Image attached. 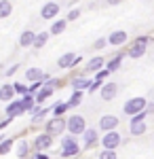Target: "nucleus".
<instances>
[{"instance_id":"4be33fe9","label":"nucleus","mask_w":154,"mask_h":159,"mask_svg":"<svg viewBox=\"0 0 154 159\" xmlns=\"http://www.w3.org/2000/svg\"><path fill=\"white\" fill-rule=\"evenodd\" d=\"M74 60H76V53L68 51V53H63L59 60H57V66H59L61 70H70L72 66H74Z\"/></svg>"},{"instance_id":"c03bdc74","label":"nucleus","mask_w":154,"mask_h":159,"mask_svg":"<svg viewBox=\"0 0 154 159\" xmlns=\"http://www.w3.org/2000/svg\"><path fill=\"white\" fill-rule=\"evenodd\" d=\"M80 61H83V57H80V55H76V60H74V66H78ZM74 66H72V68H74Z\"/></svg>"},{"instance_id":"ea45409f","label":"nucleus","mask_w":154,"mask_h":159,"mask_svg":"<svg viewBox=\"0 0 154 159\" xmlns=\"http://www.w3.org/2000/svg\"><path fill=\"white\" fill-rule=\"evenodd\" d=\"M17 70H19V64H11V66L6 68V72H4V74H6V76H13Z\"/></svg>"},{"instance_id":"58836bf2","label":"nucleus","mask_w":154,"mask_h":159,"mask_svg":"<svg viewBox=\"0 0 154 159\" xmlns=\"http://www.w3.org/2000/svg\"><path fill=\"white\" fill-rule=\"evenodd\" d=\"M108 76H110V72H108L106 68H104V70H99V72H95V81H106Z\"/></svg>"},{"instance_id":"f704fd0d","label":"nucleus","mask_w":154,"mask_h":159,"mask_svg":"<svg viewBox=\"0 0 154 159\" xmlns=\"http://www.w3.org/2000/svg\"><path fill=\"white\" fill-rule=\"evenodd\" d=\"M40 89H42V83H30V85H28V93H30V96H36Z\"/></svg>"},{"instance_id":"ddd939ff","label":"nucleus","mask_w":154,"mask_h":159,"mask_svg":"<svg viewBox=\"0 0 154 159\" xmlns=\"http://www.w3.org/2000/svg\"><path fill=\"white\" fill-rule=\"evenodd\" d=\"M116 96H118V85L116 83H104V87L99 89V98L104 100V102H110Z\"/></svg>"},{"instance_id":"79ce46f5","label":"nucleus","mask_w":154,"mask_h":159,"mask_svg":"<svg viewBox=\"0 0 154 159\" xmlns=\"http://www.w3.org/2000/svg\"><path fill=\"white\" fill-rule=\"evenodd\" d=\"M146 112H148V115H154V102H150V104L146 106Z\"/></svg>"},{"instance_id":"bb28decb","label":"nucleus","mask_w":154,"mask_h":159,"mask_svg":"<svg viewBox=\"0 0 154 159\" xmlns=\"http://www.w3.org/2000/svg\"><path fill=\"white\" fill-rule=\"evenodd\" d=\"M21 102H24L25 112H30V115H32V112L38 108V104H36V98H34V96H30V93H28V96H24V98H21Z\"/></svg>"},{"instance_id":"393cba45","label":"nucleus","mask_w":154,"mask_h":159,"mask_svg":"<svg viewBox=\"0 0 154 159\" xmlns=\"http://www.w3.org/2000/svg\"><path fill=\"white\" fill-rule=\"evenodd\" d=\"M68 110H70L68 100H66V102H55V104H53V110H51V117H66Z\"/></svg>"},{"instance_id":"423d86ee","label":"nucleus","mask_w":154,"mask_h":159,"mask_svg":"<svg viewBox=\"0 0 154 159\" xmlns=\"http://www.w3.org/2000/svg\"><path fill=\"white\" fill-rule=\"evenodd\" d=\"M32 147H34L36 153H47V151H51V147H53V136H49L47 132L36 134L34 140H32Z\"/></svg>"},{"instance_id":"f8f14e48","label":"nucleus","mask_w":154,"mask_h":159,"mask_svg":"<svg viewBox=\"0 0 154 159\" xmlns=\"http://www.w3.org/2000/svg\"><path fill=\"white\" fill-rule=\"evenodd\" d=\"M59 11H61L59 2H47V4L40 9V17L49 21V19H55V17L59 15Z\"/></svg>"},{"instance_id":"a19ab883","label":"nucleus","mask_w":154,"mask_h":159,"mask_svg":"<svg viewBox=\"0 0 154 159\" xmlns=\"http://www.w3.org/2000/svg\"><path fill=\"white\" fill-rule=\"evenodd\" d=\"M11 117H6V119H2V121H0V129H4V127H9V125H11Z\"/></svg>"},{"instance_id":"6e6552de","label":"nucleus","mask_w":154,"mask_h":159,"mask_svg":"<svg viewBox=\"0 0 154 159\" xmlns=\"http://www.w3.org/2000/svg\"><path fill=\"white\" fill-rule=\"evenodd\" d=\"M99 144V132L95 129V127H87L83 134V144H80V148L83 151H89V148H93Z\"/></svg>"},{"instance_id":"c756f323","label":"nucleus","mask_w":154,"mask_h":159,"mask_svg":"<svg viewBox=\"0 0 154 159\" xmlns=\"http://www.w3.org/2000/svg\"><path fill=\"white\" fill-rule=\"evenodd\" d=\"M49 36H51L49 32H38V34H36V40H34V49H42L49 43Z\"/></svg>"},{"instance_id":"9d476101","label":"nucleus","mask_w":154,"mask_h":159,"mask_svg":"<svg viewBox=\"0 0 154 159\" xmlns=\"http://www.w3.org/2000/svg\"><path fill=\"white\" fill-rule=\"evenodd\" d=\"M118 117L116 115H101L99 117V129L106 134V132H114L116 127H118Z\"/></svg>"},{"instance_id":"72a5a7b5","label":"nucleus","mask_w":154,"mask_h":159,"mask_svg":"<svg viewBox=\"0 0 154 159\" xmlns=\"http://www.w3.org/2000/svg\"><path fill=\"white\" fill-rule=\"evenodd\" d=\"M61 81L59 79H55V76H47V79H45V83H42V85L45 87H51V89H55V87L59 85Z\"/></svg>"},{"instance_id":"a878e982","label":"nucleus","mask_w":154,"mask_h":159,"mask_svg":"<svg viewBox=\"0 0 154 159\" xmlns=\"http://www.w3.org/2000/svg\"><path fill=\"white\" fill-rule=\"evenodd\" d=\"M53 91H55V89H51V87H45V85H42V89H40V91L34 96V98H36V104L40 106L42 102H47V100L53 96Z\"/></svg>"},{"instance_id":"39448f33","label":"nucleus","mask_w":154,"mask_h":159,"mask_svg":"<svg viewBox=\"0 0 154 159\" xmlns=\"http://www.w3.org/2000/svg\"><path fill=\"white\" fill-rule=\"evenodd\" d=\"M87 129V119L83 115H70L68 117V134L72 136H83Z\"/></svg>"},{"instance_id":"49530a36","label":"nucleus","mask_w":154,"mask_h":159,"mask_svg":"<svg viewBox=\"0 0 154 159\" xmlns=\"http://www.w3.org/2000/svg\"><path fill=\"white\" fill-rule=\"evenodd\" d=\"M28 159H36V155H30V157H28Z\"/></svg>"},{"instance_id":"412c9836","label":"nucleus","mask_w":154,"mask_h":159,"mask_svg":"<svg viewBox=\"0 0 154 159\" xmlns=\"http://www.w3.org/2000/svg\"><path fill=\"white\" fill-rule=\"evenodd\" d=\"M30 148H32V144H30L25 138H21V140L17 142V147H15V155H17V159H28L30 157Z\"/></svg>"},{"instance_id":"aec40b11","label":"nucleus","mask_w":154,"mask_h":159,"mask_svg":"<svg viewBox=\"0 0 154 159\" xmlns=\"http://www.w3.org/2000/svg\"><path fill=\"white\" fill-rule=\"evenodd\" d=\"M15 87H13V83H4V85H0V102H13L15 100Z\"/></svg>"},{"instance_id":"5701e85b","label":"nucleus","mask_w":154,"mask_h":159,"mask_svg":"<svg viewBox=\"0 0 154 159\" xmlns=\"http://www.w3.org/2000/svg\"><path fill=\"white\" fill-rule=\"evenodd\" d=\"M66 28H68V19H55L51 24V28H49V34L51 36H59V34L66 32Z\"/></svg>"},{"instance_id":"f03ea898","label":"nucleus","mask_w":154,"mask_h":159,"mask_svg":"<svg viewBox=\"0 0 154 159\" xmlns=\"http://www.w3.org/2000/svg\"><path fill=\"white\" fill-rule=\"evenodd\" d=\"M68 129V117H49L45 121V132L49 136H63V132Z\"/></svg>"},{"instance_id":"7ed1b4c3","label":"nucleus","mask_w":154,"mask_h":159,"mask_svg":"<svg viewBox=\"0 0 154 159\" xmlns=\"http://www.w3.org/2000/svg\"><path fill=\"white\" fill-rule=\"evenodd\" d=\"M146 106H148V100L143 98V96H135V98L127 100V102L122 104V112H125L127 117H135V115L143 112Z\"/></svg>"},{"instance_id":"0eeeda50","label":"nucleus","mask_w":154,"mask_h":159,"mask_svg":"<svg viewBox=\"0 0 154 159\" xmlns=\"http://www.w3.org/2000/svg\"><path fill=\"white\" fill-rule=\"evenodd\" d=\"M101 142V148H110V151H116V148L122 144V136L114 129V132H106V134L99 138Z\"/></svg>"},{"instance_id":"9b49d317","label":"nucleus","mask_w":154,"mask_h":159,"mask_svg":"<svg viewBox=\"0 0 154 159\" xmlns=\"http://www.w3.org/2000/svg\"><path fill=\"white\" fill-rule=\"evenodd\" d=\"M21 115H25V108H24L21 98H15L13 102H9V104H6V117L15 119V117H21Z\"/></svg>"},{"instance_id":"a211bd4d","label":"nucleus","mask_w":154,"mask_h":159,"mask_svg":"<svg viewBox=\"0 0 154 159\" xmlns=\"http://www.w3.org/2000/svg\"><path fill=\"white\" fill-rule=\"evenodd\" d=\"M125 55H127V51H120V53H116L112 60H108V61H106V70H108V72H110V74L116 72L120 66H122V60H125Z\"/></svg>"},{"instance_id":"6ab92c4d","label":"nucleus","mask_w":154,"mask_h":159,"mask_svg":"<svg viewBox=\"0 0 154 159\" xmlns=\"http://www.w3.org/2000/svg\"><path fill=\"white\" fill-rule=\"evenodd\" d=\"M34 40H36V32L24 30V32L19 34V47H21V49H30V47H34Z\"/></svg>"},{"instance_id":"c85d7f7f","label":"nucleus","mask_w":154,"mask_h":159,"mask_svg":"<svg viewBox=\"0 0 154 159\" xmlns=\"http://www.w3.org/2000/svg\"><path fill=\"white\" fill-rule=\"evenodd\" d=\"M83 96H84V91H72L70 100H68L70 108H76V106H80V104H83Z\"/></svg>"},{"instance_id":"cd10ccee","label":"nucleus","mask_w":154,"mask_h":159,"mask_svg":"<svg viewBox=\"0 0 154 159\" xmlns=\"http://www.w3.org/2000/svg\"><path fill=\"white\" fill-rule=\"evenodd\" d=\"M13 13V2L11 0H0V19H6Z\"/></svg>"},{"instance_id":"2f4dec72","label":"nucleus","mask_w":154,"mask_h":159,"mask_svg":"<svg viewBox=\"0 0 154 159\" xmlns=\"http://www.w3.org/2000/svg\"><path fill=\"white\" fill-rule=\"evenodd\" d=\"M97 159H118V155H116V151H110V148H101V151L97 153Z\"/></svg>"},{"instance_id":"7c9ffc66","label":"nucleus","mask_w":154,"mask_h":159,"mask_svg":"<svg viewBox=\"0 0 154 159\" xmlns=\"http://www.w3.org/2000/svg\"><path fill=\"white\" fill-rule=\"evenodd\" d=\"M15 147V138H4L0 144V155H9V151Z\"/></svg>"},{"instance_id":"f257e3e1","label":"nucleus","mask_w":154,"mask_h":159,"mask_svg":"<svg viewBox=\"0 0 154 159\" xmlns=\"http://www.w3.org/2000/svg\"><path fill=\"white\" fill-rule=\"evenodd\" d=\"M80 142H78V138L72 134H66L63 138H61V151L59 155L63 159H70V157H76V155H80Z\"/></svg>"},{"instance_id":"de8ad7c7","label":"nucleus","mask_w":154,"mask_h":159,"mask_svg":"<svg viewBox=\"0 0 154 159\" xmlns=\"http://www.w3.org/2000/svg\"><path fill=\"white\" fill-rule=\"evenodd\" d=\"M152 102H154V100H152Z\"/></svg>"},{"instance_id":"f3484780","label":"nucleus","mask_w":154,"mask_h":159,"mask_svg":"<svg viewBox=\"0 0 154 159\" xmlns=\"http://www.w3.org/2000/svg\"><path fill=\"white\" fill-rule=\"evenodd\" d=\"M53 110V106H49V108H42V106H38V108L30 115V121H32V125H36V123H45L49 119V112Z\"/></svg>"},{"instance_id":"b1692460","label":"nucleus","mask_w":154,"mask_h":159,"mask_svg":"<svg viewBox=\"0 0 154 159\" xmlns=\"http://www.w3.org/2000/svg\"><path fill=\"white\" fill-rule=\"evenodd\" d=\"M129 132L131 136H143L148 132V125L146 121H129Z\"/></svg>"},{"instance_id":"37998d69","label":"nucleus","mask_w":154,"mask_h":159,"mask_svg":"<svg viewBox=\"0 0 154 159\" xmlns=\"http://www.w3.org/2000/svg\"><path fill=\"white\" fill-rule=\"evenodd\" d=\"M36 159H51V155H47V153H36Z\"/></svg>"},{"instance_id":"20e7f679","label":"nucleus","mask_w":154,"mask_h":159,"mask_svg":"<svg viewBox=\"0 0 154 159\" xmlns=\"http://www.w3.org/2000/svg\"><path fill=\"white\" fill-rule=\"evenodd\" d=\"M148 43H150V36H146V34L133 38V43H131L127 55H129L131 60H139V57H143V53L148 51Z\"/></svg>"},{"instance_id":"c9c22d12","label":"nucleus","mask_w":154,"mask_h":159,"mask_svg":"<svg viewBox=\"0 0 154 159\" xmlns=\"http://www.w3.org/2000/svg\"><path fill=\"white\" fill-rule=\"evenodd\" d=\"M106 45H108V38H101V36H99V38L93 43V49H95V51H101Z\"/></svg>"},{"instance_id":"2eb2a0df","label":"nucleus","mask_w":154,"mask_h":159,"mask_svg":"<svg viewBox=\"0 0 154 159\" xmlns=\"http://www.w3.org/2000/svg\"><path fill=\"white\" fill-rule=\"evenodd\" d=\"M104 68H106V60H104L101 55H95V57H91V60L87 61V66H84L87 74H95V72H99V70H104Z\"/></svg>"},{"instance_id":"1a4fd4ad","label":"nucleus","mask_w":154,"mask_h":159,"mask_svg":"<svg viewBox=\"0 0 154 159\" xmlns=\"http://www.w3.org/2000/svg\"><path fill=\"white\" fill-rule=\"evenodd\" d=\"M91 79L87 76V74H76V76H72L70 79V87L72 91H87L89 87H91Z\"/></svg>"},{"instance_id":"473e14b6","label":"nucleus","mask_w":154,"mask_h":159,"mask_svg":"<svg viewBox=\"0 0 154 159\" xmlns=\"http://www.w3.org/2000/svg\"><path fill=\"white\" fill-rule=\"evenodd\" d=\"M13 87H15V93H17V96H21V98H24V96H28V85L19 83V81H15V83H13Z\"/></svg>"},{"instance_id":"e433bc0d","label":"nucleus","mask_w":154,"mask_h":159,"mask_svg":"<svg viewBox=\"0 0 154 159\" xmlns=\"http://www.w3.org/2000/svg\"><path fill=\"white\" fill-rule=\"evenodd\" d=\"M78 17H80V9H70V13L66 15V19H68V21H76Z\"/></svg>"},{"instance_id":"4468645a","label":"nucleus","mask_w":154,"mask_h":159,"mask_svg":"<svg viewBox=\"0 0 154 159\" xmlns=\"http://www.w3.org/2000/svg\"><path fill=\"white\" fill-rule=\"evenodd\" d=\"M125 43H129V34L125 30H114L108 36V45H112V47H122Z\"/></svg>"},{"instance_id":"dca6fc26","label":"nucleus","mask_w":154,"mask_h":159,"mask_svg":"<svg viewBox=\"0 0 154 159\" xmlns=\"http://www.w3.org/2000/svg\"><path fill=\"white\" fill-rule=\"evenodd\" d=\"M47 79V72L42 68H28L25 70V81L28 83H45Z\"/></svg>"},{"instance_id":"4c0bfd02","label":"nucleus","mask_w":154,"mask_h":159,"mask_svg":"<svg viewBox=\"0 0 154 159\" xmlns=\"http://www.w3.org/2000/svg\"><path fill=\"white\" fill-rule=\"evenodd\" d=\"M101 87H104V81H95V79H93V83H91V87H89L87 91H89V93H95V91L101 89Z\"/></svg>"},{"instance_id":"a18cd8bd","label":"nucleus","mask_w":154,"mask_h":159,"mask_svg":"<svg viewBox=\"0 0 154 159\" xmlns=\"http://www.w3.org/2000/svg\"><path fill=\"white\" fill-rule=\"evenodd\" d=\"M106 2H108V4H112V7H114V4H118L120 0H106Z\"/></svg>"}]
</instances>
